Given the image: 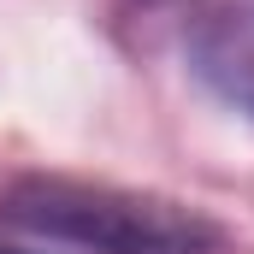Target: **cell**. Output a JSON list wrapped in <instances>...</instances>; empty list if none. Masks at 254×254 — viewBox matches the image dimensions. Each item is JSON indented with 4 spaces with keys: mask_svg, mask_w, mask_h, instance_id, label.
I'll return each mask as SVG.
<instances>
[{
    "mask_svg": "<svg viewBox=\"0 0 254 254\" xmlns=\"http://www.w3.org/2000/svg\"><path fill=\"white\" fill-rule=\"evenodd\" d=\"M0 254H24V249H0Z\"/></svg>",
    "mask_w": 254,
    "mask_h": 254,
    "instance_id": "3957f363",
    "label": "cell"
},
{
    "mask_svg": "<svg viewBox=\"0 0 254 254\" xmlns=\"http://www.w3.org/2000/svg\"><path fill=\"white\" fill-rule=\"evenodd\" d=\"M190 71L237 113L254 119V0L201 6L190 24Z\"/></svg>",
    "mask_w": 254,
    "mask_h": 254,
    "instance_id": "7a4b0ae2",
    "label": "cell"
},
{
    "mask_svg": "<svg viewBox=\"0 0 254 254\" xmlns=\"http://www.w3.org/2000/svg\"><path fill=\"white\" fill-rule=\"evenodd\" d=\"M0 219L65 249L89 254H225V231L184 201L125 184H89L30 172L0 195Z\"/></svg>",
    "mask_w": 254,
    "mask_h": 254,
    "instance_id": "6da1fadb",
    "label": "cell"
}]
</instances>
